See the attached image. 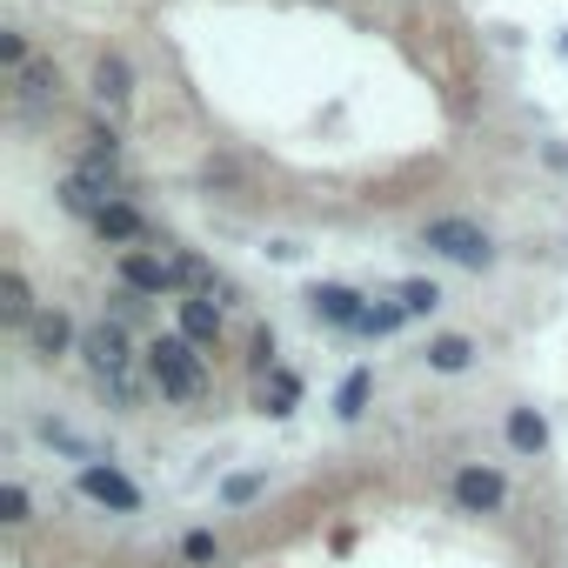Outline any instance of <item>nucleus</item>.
<instances>
[{"label": "nucleus", "instance_id": "f257e3e1", "mask_svg": "<svg viewBox=\"0 0 568 568\" xmlns=\"http://www.w3.org/2000/svg\"><path fill=\"white\" fill-rule=\"evenodd\" d=\"M148 368H154V382H161V395H168V402H194V395H201V382H207L201 348H194L187 335H161V342L148 348Z\"/></svg>", "mask_w": 568, "mask_h": 568}, {"label": "nucleus", "instance_id": "f03ea898", "mask_svg": "<svg viewBox=\"0 0 568 568\" xmlns=\"http://www.w3.org/2000/svg\"><path fill=\"white\" fill-rule=\"evenodd\" d=\"M422 241H428L435 254H448V261H462V267H488V261H495V247H488V234H481L475 221H462V214H442V221H428V227H422Z\"/></svg>", "mask_w": 568, "mask_h": 568}, {"label": "nucleus", "instance_id": "7ed1b4c3", "mask_svg": "<svg viewBox=\"0 0 568 568\" xmlns=\"http://www.w3.org/2000/svg\"><path fill=\"white\" fill-rule=\"evenodd\" d=\"M81 495L101 501V508H114V515H141V488H134L121 468H101V462L81 468Z\"/></svg>", "mask_w": 568, "mask_h": 568}, {"label": "nucleus", "instance_id": "20e7f679", "mask_svg": "<svg viewBox=\"0 0 568 568\" xmlns=\"http://www.w3.org/2000/svg\"><path fill=\"white\" fill-rule=\"evenodd\" d=\"M174 281H181V267H174V261L141 254V247H128V254H121V288H128V295H168Z\"/></svg>", "mask_w": 568, "mask_h": 568}, {"label": "nucleus", "instance_id": "39448f33", "mask_svg": "<svg viewBox=\"0 0 568 568\" xmlns=\"http://www.w3.org/2000/svg\"><path fill=\"white\" fill-rule=\"evenodd\" d=\"M455 501H462L468 515H495V508L508 501V481H501L495 468L468 462V468H455Z\"/></svg>", "mask_w": 568, "mask_h": 568}, {"label": "nucleus", "instance_id": "423d86ee", "mask_svg": "<svg viewBox=\"0 0 568 568\" xmlns=\"http://www.w3.org/2000/svg\"><path fill=\"white\" fill-rule=\"evenodd\" d=\"M81 348H88V362H94V368L128 395V335H121L114 322H101V328H88V335H81Z\"/></svg>", "mask_w": 568, "mask_h": 568}, {"label": "nucleus", "instance_id": "0eeeda50", "mask_svg": "<svg viewBox=\"0 0 568 568\" xmlns=\"http://www.w3.org/2000/svg\"><path fill=\"white\" fill-rule=\"evenodd\" d=\"M308 308H315L322 322H335V328H362V315H368V302H362L355 288H335V281H315V288H308Z\"/></svg>", "mask_w": 568, "mask_h": 568}, {"label": "nucleus", "instance_id": "6e6552de", "mask_svg": "<svg viewBox=\"0 0 568 568\" xmlns=\"http://www.w3.org/2000/svg\"><path fill=\"white\" fill-rule=\"evenodd\" d=\"M28 342H34V355H41V362H54V355H68L74 322H68L61 308H41V315H34V328H28Z\"/></svg>", "mask_w": 568, "mask_h": 568}, {"label": "nucleus", "instance_id": "1a4fd4ad", "mask_svg": "<svg viewBox=\"0 0 568 568\" xmlns=\"http://www.w3.org/2000/svg\"><path fill=\"white\" fill-rule=\"evenodd\" d=\"M508 448L515 455H541L548 448V422L535 408H508Z\"/></svg>", "mask_w": 568, "mask_h": 568}, {"label": "nucleus", "instance_id": "9d476101", "mask_svg": "<svg viewBox=\"0 0 568 568\" xmlns=\"http://www.w3.org/2000/svg\"><path fill=\"white\" fill-rule=\"evenodd\" d=\"M0 322H14V328H34V295H28V281L8 267L0 274Z\"/></svg>", "mask_w": 568, "mask_h": 568}, {"label": "nucleus", "instance_id": "9b49d317", "mask_svg": "<svg viewBox=\"0 0 568 568\" xmlns=\"http://www.w3.org/2000/svg\"><path fill=\"white\" fill-rule=\"evenodd\" d=\"M181 335H187L194 348L221 342V308H214V302H181Z\"/></svg>", "mask_w": 568, "mask_h": 568}, {"label": "nucleus", "instance_id": "f8f14e48", "mask_svg": "<svg viewBox=\"0 0 568 568\" xmlns=\"http://www.w3.org/2000/svg\"><path fill=\"white\" fill-rule=\"evenodd\" d=\"M468 362H475V342H468V335H435V342H428V368L462 375Z\"/></svg>", "mask_w": 568, "mask_h": 568}, {"label": "nucleus", "instance_id": "ddd939ff", "mask_svg": "<svg viewBox=\"0 0 568 568\" xmlns=\"http://www.w3.org/2000/svg\"><path fill=\"white\" fill-rule=\"evenodd\" d=\"M94 234H101V241H141V214H134L128 201H114V207L94 221Z\"/></svg>", "mask_w": 568, "mask_h": 568}, {"label": "nucleus", "instance_id": "4468645a", "mask_svg": "<svg viewBox=\"0 0 568 568\" xmlns=\"http://www.w3.org/2000/svg\"><path fill=\"white\" fill-rule=\"evenodd\" d=\"M94 94H101V101H128V61H121V54H108V61L94 68Z\"/></svg>", "mask_w": 568, "mask_h": 568}, {"label": "nucleus", "instance_id": "2eb2a0df", "mask_svg": "<svg viewBox=\"0 0 568 568\" xmlns=\"http://www.w3.org/2000/svg\"><path fill=\"white\" fill-rule=\"evenodd\" d=\"M54 88H61V74H54V61H28V68H21V94H28V101H48Z\"/></svg>", "mask_w": 568, "mask_h": 568}, {"label": "nucleus", "instance_id": "dca6fc26", "mask_svg": "<svg viewBox=\"0 0 568 568\" xmlns=\"http://www.w3.org/2000/svg\"><path fill=\"white\" fill-rule=\"evenodd\" d=\"M362 408H368V368H355V375L342 382V395H335V415H342V422H355Z\"/></svg>", "mask_w": 568, "mask_h": 568}, {"label": "nucleus", "instance_id": "f3484780", "mask_svg": "<svg viewBox=\"0 0 568 568\" xmlns=\"http://www.w3.org/2000/svg\"><path fill=\"white\" fill-rule=\"evenodd\" d=\"M402 322H408V308H402V302H382V308H368V315H362V328H355V335H395Z\"/></svg>", "mask_w": 568, "mask_h": 568}, {"label": "nucleus", "instance_id": "a211bd4d", "mask_svg": "<svg viewBox=\"0 0 568 568\" xmlns=\"http://www.w3.org/2000/svg\"><path fill=\"white\" fill-rule=\"evenodd\" d=\"M181 561H187V568H207V561H221V541H214V528H194V535L181 541Z\"/></svg>", "mask_w": 568, "mask_h": 568}, {"label": "nucleus", "instance_id": "6ab92c4d", "mask_svg": "<svg viewBox=\"0 0 568 568\" xmlns=\"http://www.w3.org/2000/svg\"><path fill=\"white\" fill-rule=\"evenodd\" d=\"M402 308L408 315H435L442 308V288H435V281H402Z\"/></svg>", "mask_w": 568, "mask_h": 568}, {"label": "nucleus", "instance_id": "aec40b11", "mask_svg": "<svg viewBox=\"0 0 568 568\" xmlns=\"http://www.w3.org/2000/svg\"><path fill=\"white\" fill-rule=\"evenodd\" d=\"M295 395H302L295 375H274V395H261V408H267V415H295Z\"/></svg>", "mask_w": 568, "mask_h": 568}, {"label": "nucleus", "instance_id": "412c9836", "mask_svg": "<svg viewBox=\"0 0 568 568\" xmlns=\"http://www.w3.org/2000/svg\"><path fill=\"white\" fill-rule=\"evenodd\" d=\"M221 495H227V501H254V495H261V475H234Z\"/></svg>", "mask_w": 568, "mask_h": 568}, {"label": "nucleus", "instance_id": "4be33fe9", "mask_svg": "<svg viewBox=\"0 0 568 568\" xmlns=\"http://www.w3.org/2000/svg\"><path fill=\"white\" fill-rule=\"evenodd\" d=\"M0 61H8V68H28V41H21V34H0Z\"/></svg>", "mask_w": 568, "mask_h": 568}, {"label": "nucleus", "instance_id": "5701e85b", "mask_svg": "<svg viewBox=\"0 0 568 568\" xmlns=\"http://www.w3.org/2000/svg\"><path fill=\"white\" fill-rule=\"evenodd\" d=\"M8 521H28V488L21 481H8Z\"/></svg>", "mask_w": 568, "mask_h": 568}, {"label": "nucleus", "instance_id": "b1692460", "mask_svg": "<svg viewBox=\"0 0 568 568\" xmlns=\"http://www.w3.org/2000/svg\"><path fill=\"white\" fill-rule=\"evenodd\" d=\"M561 54H568V34H561Z\"/></svg>", "mask_w": 568, "mask_h": 568}]
</instances>
